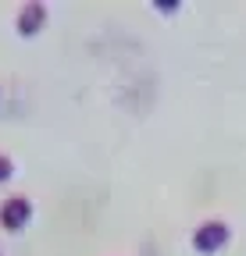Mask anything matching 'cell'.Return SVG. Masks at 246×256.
<instances>
[{
	"mask_svg": "<svg viewBox=\"0 0 246 256\" xmlns=\"http://www.w3.org/2000/svg\"><path fill=\"white\" fill-rule=\"evenodd\" d=\"M225 242H228V228H225V224H203V228L196 232V249H203V252L221 249Z\"/></svg>",
	"mask_w": 246,
	"mask_h": 256,
	"instance_id": "obj_2",
	"label": "cell"
},
{
	"mask_svg": "<svg viewBox=\"0 0 246 256\" xmlns=\"http://www.w3.org/2000/svg\"><path fill=\"white\" fill-rule=\"evenodd\" d=\"M29 214H33L29 200H8L4 206H0V224H4L8 232H18V228H25Z\"/></svg>",
	"mask_w": 246,
	"mask_h": 256,
	"instance_id": "obj_1",
	"label": "cell"
},
{
	"mask_svg": "<svg viewBox=\"0 0 246 256\" xmlns=\"http://www.w3.org/2000/svg\"><path fill=\"white\" fill-rule=\"evenodd\" d=\"M43 18H47V11L40 8V4H29V8H22V18H18V32H25V36H33V32L43 25Z\"/></svg>",
	"mask_w": 246,
	"mask_h": 256,
	"instance_id": "obj_3",
	"label": "cell"
}]
</instances>
